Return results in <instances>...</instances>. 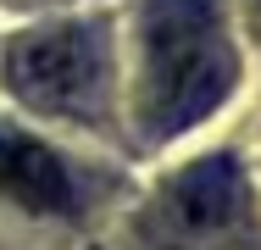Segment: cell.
<instances>
[{"label":"cell","mask_w":261,"mask_h":250,"mask_svg":"<svg viewBox=\"0 0 261 250\" xmlns=\"http://www.w3.org/2000/svg\"><path fill=\"white\" fill-rule=\"evenodd\" d=\"M139 45V128L150 139L195 128L233 89V45L217 0H150Z\"/></svg>","instance_id":"1"},{"label":"cell","mask_w":261,"mask_h":250,"mask_svg":"<svg viewBox=\"0 0 261 250\" xmlns=\"http://www.w3.org/2000/svg\"><path fill=\"white\" fill-rule=\"evenodd\" d=\"M245 228H250V184L228 150L172 172L145 206V234L161 250H222Z\"/></svg>","instance_id":"3"},{"label":"cell","mask_w":261,"mask_h":250,"mask_svg":"<svg viewBox=\"0 0 261 250\" xmlns=\"http://www.w3.org/2000/svg\"><path fill=\"white\" fill-rule=\"evenodd\" d=\"M106 84V39L89 22L28 28L6 45V89L50 117H95Z\"/></svg>","instance_id":"2"},{"label":"cell","mask_w":261,"mask_h":250,"mask_svg":"<svg viewBox=\"0 0 261 250\" xmlns=\"http://www.w3.org/2000/svg\"><path fill=\"white\" fill-rule=\"evenodd\" d=\"M250 6V28H256V39H261V0H245Z\"/></svg>","instance_id":"5"},{"label":"cell","mask_w":261,"mask_h":250,"mask_svg":"<svg viewBox=\"0 0 261 250\" xmlns=\"http://www.w3.org/2000/svg\"><path fill=\"white\" fill-rule=\"evenodd\" d=\"M17 6H34V0H17Z\"/></svg>","instance_id":"6"},{"label":"cell","mask_w":261,"mask_h":250,"mask_svg":"<svg viewBox=\"0 0 261 250\" xmlns=\"http://www.w3.org/2000/svg\"><path fill=\"white\" fill-rule=\"evenodd\" d=\"M0 195H11L28 211H72V178L50 145L0 122Z\"/></svg>","instance_id":"4"}]
</instances>
